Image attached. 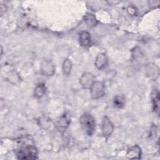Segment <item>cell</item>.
Returning a JSON list of instances; mask_svg holds the SVG:
<instances>
[{
	"instance_id": "6da1fadb",
	"label": "cell",
	"mask_w": 160,
	"mask_h": 160,
	"mask_svg": "<svg viewBox=\"0 0 160 160\" xmlns=\"http://www.w3.org/2000/svg\"><path fill=\"white\" fill-rule=\"evenodd\" d=\"M16 154L19 159H34L37 158L38 150L33 145L24 144L18 149Z\"/></svg>"
},
{
	"instance_id": "7a4b0ae2",
	"label": "cell",
	"mask_w": 160,
	"mask_h": 160,
	"mask_svg": "<svg viewBox=\"0 0 160 160\" xmlns=\"http://www.w3.org/2000/svg\"><path fill=\"white\" fill-rule=\"evenodd\" d=\"M82 129L89 136H91L95 131L96 123L94 118L89 113H84L79 119Z\"/></svg>"
},
{
	"instance_id": "3957f363",
	"label": "cell",
	"mask_w": 160,
	"mask_h": 160,
	"mask_svg": "<svg viewBox=\"0 0 160 160\" xmlns=\"http://www.w3.org/2000/svg\"><path fill=\"white\" fill-rule=\"evenodd\" d=\"M90 89L91 98L94 99L102 98L105 93V86L104 83L101 81H95Z\"/></svg>"
},
{
	"instance_id": "277c9868",
	"label": "cell",
	"mask_w": 160,
	"mask_h": 160,
	"mask_svg": "<svg viewBox=\"0 0 160 160\" xmlns=\"http://www.w3.org/2000/svg\"><path fill=\"white\" fill-rule=\"evenodd\" d=\"M94 82V76L90 72H84L79 79V82L84 89H90Z\"/></svg>"
},
{
	"instance_id": "5b68a950",
	"label": "cell",
	"mask_w": 160,
	"mask_h": 160,
	"mask_svg": "<svg viewBox=\"0 0 160 160\" xmlns=\"http://www.w3.org/2000/svg\"><path fill=\"white\" fill-rule=\"evenodd\" d=\"M40 69L42 74L47 76H50L54 74L55 71V67L51 61L44 60L41 63Z\"/></svg>"
},
{
	"instance_id": "8992f818",
	"label": "cell",
	"mask_w": 160,
	"mask_h": 160,
	"mask_svg": "<svg viewBox=\"0 0 160 160\" xmlns=\"http://www.w3.org/2000/svg\"><path fill=\"white\" fill-rule=\"evenodd\" d=\"M114 126L112 123L107 116H105L103 119L102 125V131L103 135L106 137H108L112 134Z\"/></svg>"
},
{
	"instance_id": "52a82bcc",
	"label": "cell",
	"mask_w": 160,
	"mask_h": 160,
	"mask_svg": "<svg viewBox=\"0 0 160 160\" xmlns=\"http://www.w3.org/2000/svg\"><path fill=\"white\" fill-rule=\"evenodd\" d=\"M147 76L151 79L156 80L159 76V68L153 63H149L146 66Z\"/></svg>"
},
{
	"instance_id": "ba28073f",
	"label": "cell",
	"mask_w": 160,
	"mask_h": 160,
	"mask_svg": "<svg viewBox=\"0 0 160 160\" xmlns=\"http://www.w3.org/2000/svg\"><path fill=\"white\" fill-rule=\"evenodd\" d=\"M70 122L69 119L68 118L66 115H63L61 116L59 120L57 121V122L55 123V126L58 130L62 133L66 131V128L68 127Z\"/></svg>"
},
{
	"instance_id": "9c48e42d",
	"label": "cell",
	"mask_w": 160,
	"mask_h": 160,
	"mask_svg": "<svg viewBox=\"0 0 160 160\" xmlns=\"http://www.w3.org/2000/svg\"><path fill=\"white\" fill-rule=\"evenodd\" d=\"M108 61L106 55L104 53L100 52L98 54L95 60V66L98 69H102L106 67Z\"/></svg>"
},
{
	"instance_id": "30bf717a",
	"label": "cell",
	"mask_w": 160,
	"mask_h": 160,
	"mask_svg": "<svg viewBox=\"0 0 160 160\" xmlns=\"http://www.w3.org/2000/svg\"><path fill=\"white\" fill-rule=\"evenodd\" d=\"M91 41L90 34L88 31H82L79 36V43L81 46L86 48L88 47Z\"/></svg>"
},
{
	"instance_id": "8fae6325",
	"label": "cell",
	"mask_w": 160,
	"mask_h": 160,
	"mask_svg": "<svg viewBox=\"0 0 160 160\" xmlns=\"http://www.w3.org/2000/svg\"><path fill=\"white\" fill-rule=\"evenodd\" d=\"M151 99L154 111L159 114V93L158 90H154L151 94Z\"/></svg>"
},
{
	"instance_id": "7c38bea8",
	"label": "cell",
	"mask_w": 160,
	"mask_h": 160,
	"mask_svg": "<svg viewBox=\"0 0 160 160\" xmlns=\"http://www.w3.org/2000/svg\"><path fill=\"white\" fill-rule=\"evenodd\" d=\"M141 153V148L138 145H136L128 151L127 156L130 159H139Z\"/></svg>"
},
{
	"instance_id": "4fadbf2b",
	"label": "cell",
	"mask_w": 160,
	"mask_h": 160,
	"mask_svg": "<svg viewBox=\"0 0 160 160\" xmlns=\"http://www.w3.org/2000/svg\"><path fill=\"white\" fill-rule=\"evenodd\" d=\"M72 62L69 59H64L62 63V72L64 76H69L71 73V71L72 69Z\"/></svg>"
},
{
	"instance_id": "5bb4252c",
	"label": "cell",
	"mask_w": 160,
	"mask_h": 160,
	"mask_svg": "<svg viewBox=\"0 0 160 160\" xmlns=\"http://www.w3.org/2000/svg\"><path fill=\"white\" fill-rule=\"evenodd\" d=\"M113 103L115 107L121 109L125 105V98L123 95H116L113 101Z\"/></svg>"
},
{
	"instance_id": "9a60e30c",
	"label": "cell",
	"mask_w": 160,
	"mask_h": 160,
	"mask_svg": "<svg viewBox=\"0 0 160 160\" xmlns=\"http://www.w3.org/2000/svg\"><path fill=\"white\" fill-rule=\"evenodd\" d=\"M84 21L86 23V24L89 27L95 26L98 23V21L96 17L93 14L90 13H88L85 16Z\"/></svg>"
},
{
	"instance_id": "2e32d148",
	"label": "cell",
	"mask_w": 160,
	"mask_h": 160,
	"mask_svg": "<svg viewBox=\"0 0 160 160\" xmlns=\"http://www.w3.org/2000/svg\"><path fill=\"white\" fill-rule=\"evenodd\" d=\"M46 92V87L44 84H40L37 86L34 90V96L37 98H41Z\"/></svg>"
},
{
	"instance_id": "e0dca14e",
	"label": "cell",
	"mask_w": 160,
	"mask_h": 160,
	"mask_svg": "<svg viewBox=\"0 0 160 160\" xmlns=\"http://www.w3.org/2000/svg\"><path fill=\"white\" fill-rule=\"evenodd\" d=\"M136 9L134 6H129L128 8V12L131 15H134L136 14Z\"/></svg>"
},
{
	"instance_id": "ac0fdd59",
	"label": "cell",
	"mask_w": 160,
	"mask_h": 160,
	"mask_svg": "<svg viewBox=\"0 0 160 160\" xmlns=\"http://www.w3.org/2000/svg\"><path fill=\"white\" fill-rule=\"evenodd\" d=\"M6 8L5 6H4L3 4H1V16L6 12Z\"/></svg>"
},
{
	"instance_id": "d6986e66",
	"label": "cell",
	"mask_w": 160,
	"mask_h": 160,
	"mask_svg": "<svg viewBox=\"0 0 160 160\" xmlns=\"http://www.w3.org/2000/svg\"><path fill=\"white\" fill-rule=\"evenodd\" d=\"M119 2V1H116V2L115 1V2H112V1H108V3H109V4H112V3H114V4H116V3H118Z\"/></svg>"
}]
</instances>
